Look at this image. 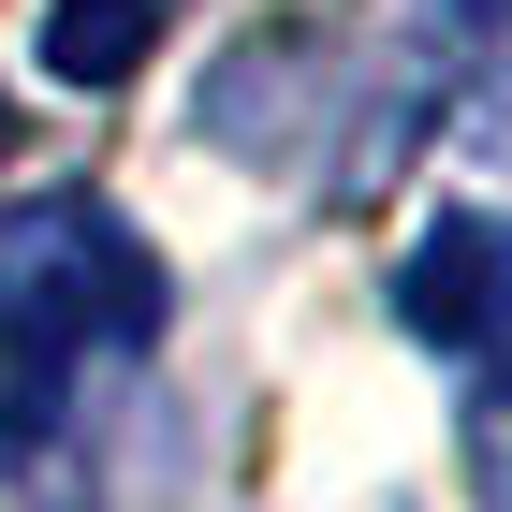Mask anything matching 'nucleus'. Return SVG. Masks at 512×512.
Returning a JSON list of instances; mask_svg holds the SVG:
<instances>
[{"mask_svg":"<svg viewBox=\"0 0 512 512\" xmlns=\"http://www.w3.org/2000/svg\"><path fill=\"white\" fill-rule=\"evenodd\" d=\"M469 469H483V498H512V337L469 352Z\"/></svg>","mask_w":512,"mask_h":512,"instance_id":"20e7f679","label":"nucleus"},{"mask_svg":"<svg viewBox=\"0 0 512 512\" xmlns=\"http://www.w3.org/2000/svg\"><path fill=\"white\" fill-rule=\"evenodd\" d=\"M0 161H15V103H0Z\"/></svg>","mask_w":512,"mask_h":512,"instance_id":"39448f33","label":"nucleus"},{"mask_svg":"<svg viewBox=\"0 0 512 512\" xmlns=\"http://www.w3.org/2000/svg\"><path fill=\"white\" fill-rule=\"evenodd\" d=\"M395 322L425 337V352H498L512 337V205H439L410 264H395Z\"/></svg>","mask_w":512,"mask_h":512,"instance_id":"f03ea898","label":"nucleus"},{"mask_svg":"<svg viewBox=\"0 0 512 512\" xmlns=\"http://www.w3.org/2000/svg\"><path fill=\"white\" fill-rule=\"evenodd\" d=\"M161 44V0H59L44 15V74L59 88H132Z\"/></svg>","mask_w":512,"mask_h":512,"instance_id":"7ed1b4c3","label":"nucleus"},{"mask_svg":"<svg viewBox=\"0 0 512 512\" xmlns=\"http://www.w3.org/2000/svg\"><path fill=\"white\" fill-rule=\"evenodd\" d=\"M88 337L103 352H147L161 337V264L103 191H59V205H15L0 220V352L30 366H74Z\"/></svg>","mask_w":512,"mask_h":512,"instance_id":"f257e3e1","label":"nucleus"}]
</instances>
